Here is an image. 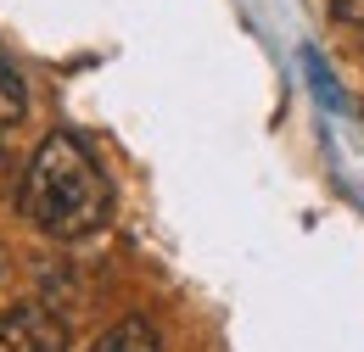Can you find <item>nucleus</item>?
I'll return each mask as SVG.
<instances>
[{
	"label": "nucleus",
	"instance_id": "nucleus-4",
	"mask_svg": "<svg viewBox=\"0 0 364 352\" xmlns=\"http://www.w3.org/2000/svg\"><path fill=\"white\" fill-rule=\"evenodd\" d=\"M23 112H28V95H23V79H17V73H11L6 62H0V134L11 129V123H17Z\"/></svg>",
	"mask_w": 364,
	"mask_h": 352
},
{
	"label": "nucleus",
	"instance_id": "nucleus-6",
	"mask_svg": "<svg viewBox=\"0 0 364 352\" xmlns=\"http://www.w3.org/2000/svg\"><path fill=\"white\" fill-rule=\"evenodd\" d=\"M325 6H331L336 23H359V28H364V0H325Z\"/></svg>",
	"mask_w": 364,
	"mask_h": 352
},
{
	"label": "nucleus",
	"instance_id": "nucleus-5",
	"mask_svg": "<svg viewBox=\"0 0 364 352\" xmlns=\"http://www.w3.org/2000/svg\"><path fill=\"white\" fill-rule=\"evenodd\" d=\"M303 67H309V84L319 89V101H325V106H342V89H336V79L325 73V62H319L314 50H303Z\"/></svg>",
	"mask_w": 364,
	"mask_h": 352
},
{
	"label": "nucleus",
	"instance_id": "nucleus-1",
	"mask_svg": "<svg viewBox=\"0 0 364 352\" xmlns=\"http://www.w3.org/2000/svg\"><path fill=\"white\" fill-rule=\"evenodd\" d=\"M17 207L34 229H46L56 241H79L107 224L112 190H107V174L90 157V145L62 129L40 140V151L23 174V190H17Z\"/></svg>",
	"mask_w": 364,
	"mask_h": 352
},
{
	"label": "nucleus",
	"instance_id": "nucleus-2",
	"mask_svg": "<svg viewBox=\"0 0 364 352\" xmlns=\"http://www.w3.org/2000/svg\"><path fill=\"white\" fill-rule=\"evenodd\" d=\"M0 352H68V324L50 308H11L0 319Z\"/></svg>",
	"mask_w": 364,
	"mask_h": 352
},
{
	"label": "nucleus",
	"instance_id": "nucleus-3",
	"mask_svg": "<svg viewBox=\"0 0 364 352\" xmlns=\"http://www.w3.org/2000/svg\"><path fill=\"white\" fill-rule=\"evenodd\" d=\"M90 352H157V330H151V324L135 313V319L112 324V330H107V336H101Z\"/></svg>",
	"mask_w": 364,
	"mask_h": 352
}]
</instances>
